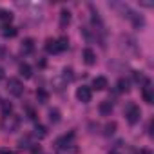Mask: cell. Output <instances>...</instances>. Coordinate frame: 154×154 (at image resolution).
Here are the masks:
<instances>
[{"label":"cell","instance_id":"d4e9b609","mask_svg":"<svg viewBox=\"0 0 154 154\" xmlns=\"http://www.w3.org/2000/svg\"><path fill=\"white\" fill-rule=\"evenodd\" d=\"M0 154H15L13 150H8V149H2V150H0Z\"/></svg>","mask_w":154,"mask_h":154},{"label":"cell","instance_id":"603a6c76","mask_svg":"<svg viewBox=\"0 0 154 154\" xmlns=\"http://www.w3.org/2000/svg\"><path fill=\"white\" fill-rule=\"evenodd\" d=\"M35 134H36V136H40V138H44V136L47 134V131H45V127H44V125H36Z\"/></svg>","mask_w":154,"mask_h":154},{"label":"cell","instance_id":"3957f363","mask_svg":"<svg viewBox=\"0 0 154 154\" xmlns=\"http://www.w3.org/2000/svg\"><path fill=\"white\" fill-rule=\"evenodd\" d=\"M76 98H78V102H82V103H89L91 98H93L91 87H87V85L78 87V89H76Z\"/></svg>","mask_w":154,"mask_h":154},{"label":"cell","instance_id":"4316f807","mask_svg":"<svg viewBox=\"0 0 154 154\" xmlns=\"http://www.w3.org/2000/svg\"><path fill=\"white\" fill-rule=\"evenodd\" d=\"M109 154H120V152H118V150H111Z\"/></svg>","mask_w":154,"mask_h":154},{"label":"cell","instance_id":"6da1fadb","mask_svg":"<svg viewBox=\"0 0 154 154\" xmlns=\"http://www.w3.org/2000/svg\"><path fill=\"white\" fill-rule=\"evenodd\" d=\"M2 127H4V131H8V132H15V131H18V127H20V118L15 116V114H8V116H4V120H2Z\"/></svg>","mask_w":154,"mask_h":154},{"label":"cell","instance_id":"5bb4252c","mask_svg":"<svg viewBox=\"0 0 154 154\" xmlns=\"http://www.w3.org/2000/svg\"><path fill=\"white\" fill-rule=\"evenodd\" d=\"M18 71H20V74L24 76V78H31V76H33V71H31V65L29 63H22Z\"/></svg>","mask_w":154,"mask_h":154},{"label":"cell","instance_id":"30bf717a","mask_svg":"<svg viewBox=\"0 0 154 154\" xmlns=\"http://www.w3.org/2000/svg\"><path fill=\"white\" fill-rule=\"evenodd\" d=\"M0 22H2V24L8 27V26L13 22V13H9V11H4V9H2V11H0Z\"/></svg>","mask_w":154,"mask_h":154},{"label":"cell","instance_id":"8fae6325","mask_svg":"<svg viewBox=\"0 0 154 154\" xmlns=\"http://www.w3.org/2000/svg\"><path fill=\"white\" fill-rule=\"evenodd\" d=\"M69 22H71V13H69L67 9H63V11L60 13V27L69 26Z\"/></svg>","mask_w":154,"mask_h":154},{"label":"cell","instance_id":"277c9868","mask_svg":"<svg viewBox=\"0 0 154 154\" xmlns=\"http://www.w3.org/2000/svg\"><path fill=\"white\" fill-rule=\"evenodd\" d=\"M125 116H127V122H129V123H136V122H140V118H141V111H140L138 105H129Z\"/></svg>","mask_w":154,"mask_h":154},{"label":"cell","instance_id":"7402d4cb","mask_svg":"<svg viewBox=\"0 0 154 154\" xmlns=\"http://www.w3.org/2000/svg\"><path fill=\"white\" fill-rule=\"evenodd\" d=\"M63 80H65V82H71V80H72V69H71V67H65V69H63Z\"/></svg>","mask_w":154,"mask_h":154},{"label":"cell","instance_id":"7a4b0ae2","mask_svg":"<svg viewBox=\"0 0 154 154\" xmlns=\"http://www.w3.org/2000/svg\"><path fill=\"white\" fill-rule=\"evenodd\" d=\"M8 91L13 96H20L24 93V85H22V82L18 78H9L8 80Z\"/></svg>","mask_w":154,"mask_h":154},{"label":"cell","instance_id":"d6986e66","mask_svg":"<svg viewBox=\"0 0 154 154\" xmlns=\"http://www.w3.org/2000/svg\"><path fill=\"white\" fill-rule=\"evenodd\" d=\"M4 36H6V38H13V36H17V29L8 26V27L4 29Z\"/></svg>","mask_w":154,"mask_h":154},{"label":"cell","instance_id":"ba28073f","mask_svg":"<svg viewBox=\"0 0 154 154\" xmlns=\"http://www.w3.org/2000/svg\"><path fill=\"white\" fill-rule=\"evenodd\" d=\"M84 62H85L87 65H94V63H96V53H94L93 49H85V51H84Z\"/></svg>","mask_w":154,"mask_h":154},{"label":"cell","instance_id":"5b68a950","mask_svg":"<svg viewBox=\"0 0 154 154\" xmlns=\"http://www.w3.org/2000/svg\"><path fill=\"white\" fill-rule=\"evenodd\" d=\"M72 141H74V132H69V134L56 140V147L58 149H69V147H72Z\"/></svg>","mask_w":154,"mask_h":154},{"label":"cell","instance_id":"cb8c5ba5","mask_svg":"<svg viewBox=\"0 0 154 154\" xmlns=\"http://www.w3.org/2000/svg\"><path fill=\"white\" fill-rule=\"evenodd\" d=\"M138 154H152L149 149H141V150H138Z\"/></svg>","mask_w":154,"mask_h":154},{"label":"cell","instance_id":"7c38bea8","mask_svg":"<svg viewBox=\"0 0 154 154\" xmlns=\"http://www.w3.org/2000/svg\"><path fill=\"white\" fill-rule=\"evenodd\" d=\"M67 47H69V40H67L65 36H62V38H58V40H56V51H58V53L65 51Z\"/></svg>","mask_w":154,"mask_h":154},{"label":"cell","instance_id":"484cf974","mask_svg":"<svg viewBox=\"0 0 154 154\" xmlns=\"http://www.w3.org/2000/svg\"><path fill=\"white\" fill-rule=\"evenodd\" d=\"M2 78H4V71H2V69H0V80H2Z\"/></svg>","mask_w":154,"mask_h":154},{"label":"cell","instance_id":"ac0fdd59","mask_svg":"<svg viewBox=\"0 0 154 154\" xmlns=\"http://www.w3.org/2000/svg\"><path fill=\"white\" fill-rule=\"evenodd\" d=\"M49 120H51L53 123H58V122H60V111H58V109H51V111H49Z\"/></svg>","mask_w":154,"mask_h":154},{"label":"cell","instance_id":"ffe728a7","mask_svg":"<svg viewBox=\"0 0 154 154\" xmlns=\"http://www.w3.org/2000/svg\"><path fill=\"white\" fill-rule=\"evenodd\" d=\"M11 111H13V105L9 102H2V112H4V116L11 114Z\"/></svg>","mask_w":154,"mask_h":154},{"label":"cell","instance_id":"e0dca14e","mask_svg":"<svg viewBox=\"0 0 154 154\" xmlns=\"http://www.w3.org/2000/svg\"><path fill=\"white\" fill-rule=\"evenodd\" d=\"M118 91H120V93H127V91H129V82H127L125 78H120V80H118Z\"/></svg>","mask_w":154,"mask_h":154},{"label":"cell","instance_id":"44dd1931","mask_svg":"<svg viewBox=\"0 0 154 154\" xmlns=\"http://www.w3.org/2000/svg\"><path fill=\"white\" fill-rule=\"evenodd\" d=\"M114 131H116V123H114V122H111V123H107V125H105V136L114 134Z\"/></svg>","mask_w":154,"mask_h":154},{"label":"cell","instance_id":"8992f818","mask_svg":"<svg viewBox=\"0 0 154 154\" xmlns=\"http://www.w3.org/2000/svg\"><path fill=\"white\" fill-rule=\"evenodd\" d=\"M141 94H143V100H145L147 103H152V102H154V93H152V87H150V84H149V82L145 84V87H143Z\"/></svg>","mask_w":154,"mask_h":154},{"label":"cell","instance_id":"9c48e42d","mask_svg":"<svg viewBox=\"0 0 154 154\" xmlns=\"http://www.w3.org/2000/svg\"><path fill=\"white\" fill-rule=\"evenodd\" d=\"M33 49H35V40H33V38H26V40L22 42V53L27 54V53H31Z\"/></svg>","mask_w":154,"mask_h":154},{"label":"cell","instance_id":"4fadbf2b","mask_svg":"<svg viewBox=\"0 0 154 154\" xmlns=\"http://www.w3.org/2000/svg\"><path fill=\"white\" fill-rule=\"evenodd\" d=\"M45 51H47V53H53V54L58 53V51H56V40H54V38H47V40H45Z\"/></svg>","mask_w":154,"mask_h":154},{"label":"cell","instance_id":"52a82bcc","mask_svg":"<svg viewBox=\"0 0 154 154\" xmlns=\"http://www.w3.org/2000/svg\"><path fill=\"white\" fill-rule=\"evenodd\" d=\"M93 87H94L96 91L107 89V78H105V76H96V78L93 80Z\"/></svg>","mask_w":154,"mask_h":154},{"label":"cell","instance_id":"2e32d148","mask_svg":"<svg viewBox=\"0 0 154 154\" xmlns=\"http://www.w3.org/2000/svg\"><path fill=\"white\" fill-rule=\"evenodd\" d=\"M36 100H38L40 103H45V102L49 100V93L44 91V89H38V91H36Z\"/></svg>","mask_w":154,"mask_h":154},{"label":"cell","instance_id":"9a60e30c","mask_svg":"<svg viewBox=\"0 0 154 154\" xmlns=\"http://www.w3.org/2000/svg\"><path fill=\"white\" fill-rule=\"evenodd\" d=\"M100 112H102L103 116L111 114V112H112V103H111V102H102V103H100Z\"/></svg>","mask_w":154,"mask_h":154}]
</instances>
